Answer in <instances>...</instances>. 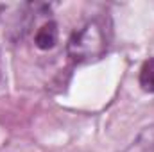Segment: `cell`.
Returning <instances> with one entry per match:
<instances>
[{"label": "cell", "instance_id": "obj_1", "mask_svg": "<svg viewBox=\"0 0 154 152\" xmlns=\"http://www.w3.org/2000/svg\"><path fill=\"white\" fill-rule=\"evenodd\" d=\"M109 48V29L104 18H93L75 29L68 39L66 52L75 63L100 59Z\"/></svg>", "mask_w": 154, "mask_h": 152}, {"label": "cell", "instance_id": "obj_2", "mask_svg": "<svg viewBox=\"0 0 154 152\" xmlns=\"http://www.w3.org/2000/svg\"><path fill=\"white\" fill-rule=\"evenodd\" d=\"M34 41L43 50L52 48L56 45V41H57V27H56V23L54 22H47L45 25H41V29L36 32Z\"/></svg>", "mask_w": 154, "mask_h": 152}, {"label": "cell", "instance_id": "obj_3", "mask_svg": "<svg viewBox=\"0 0 154 152\" xmlns=\"http://www.w3.org/2000/svg\"><path fill=\"white\" fill-rule=\"evenodd\" d=\"M138 82L145 93H154V57H149L143 61V65L140 68Z\"/></svg>", "mask_w": 154, "mask_h": 152}]
</instances>
